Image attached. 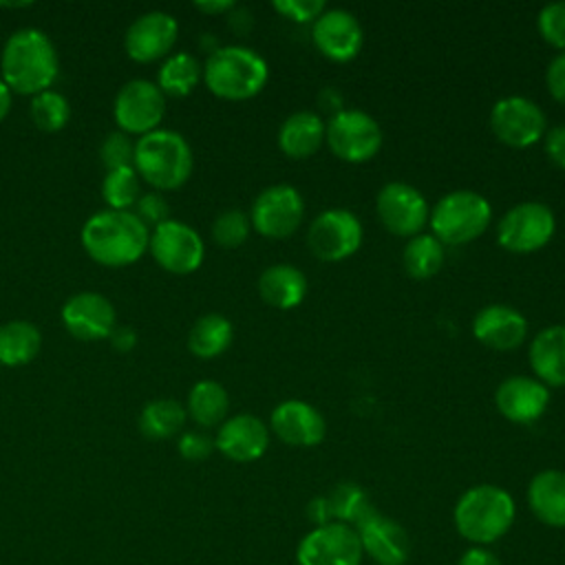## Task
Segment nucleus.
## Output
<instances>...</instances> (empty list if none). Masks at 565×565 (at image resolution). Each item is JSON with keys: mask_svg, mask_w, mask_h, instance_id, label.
<instances>
[{"mask_svg": "<svg viewBox=\"0 0 565 565\" xmlns=\"http://www.w3.org/2000/svg\"><path fill=\"white\" fill-rule=\"evenodd\" d=\"M179 35L177 20L166 11H148L132 20L126 31L124 46L135 62H157L168 57Z\"/></svg>", "mask_w": 565, "mask_h": 565, "instance_id": "nucleus-19", "label": "nucleus"}, {"mask_svg": "<svg viewBox=\"0 0 565 565\" xmlns=\"http://www.w3.org/2000/svg\"><path fill=\"white\" fill-rule=\"evenodd\" d=\"M71 117V106L66 97L53 88L33 95L31 102V119L44 132H57L66 126Z\"/></svg>", "mask_w": 565, "mask_h": 565, "instance_id": "nucleus-35", "label": "nucleus"}, {"mask_svg": "<svg viewBox=\"0 0 565 565\" xmlns=\"http://www.w3.org/2000/svg\"><path fill=\"white\" fill-rule=\"evenodd\" d=\"M527 505L532 514L550 527H565V472L547 468L527 483Z\"/></svg>", "mask_w": 565, "mask_h": 565, "instance_id": "nucleus-27", "label": "nucleus"}, {"mask_svg": "<svg viewBox=\"0 0 565 565\" xmlns=\"http://www.w3.org/2000/svg\"><path fill=\"white\" fill-rule=\"evenodd\" d=\"M530 369L547 388L565 386V324L541 329L527 349Z\"/></svg>", "mask_w": 565, "mask_h": 565, "instance_id": "nucleus-24", "label": "nucleus"}, {"mask_svg": "<svg viewBox=\"0 0 565 565\" xmlns=\"http://www.w3.org/2000/svg\"><path fill=\"white\" fill-rule=\"evenodd\" d=\"M42 344L40 329L29 320H11L0 327V362L22 366L31 362Z\"/></svg>", "mask_w": 565, "mask_h": 565, "instance_id": "nucleus-30", "label": "nucleus"}, {"mask_svg": "<svg viewBox=\"0 0 565 565\" xmlns=\"http://www.w3.org/2000/svg\"><path fill=\"white\" fill-rule=\"evenodd\" d=\"M194 7L207 15H221V13L232 11L236 4L232 0H199V2H194Z\"/></svg>", "mask_w": 565, "mask_h": 565, "instance_id": "nucleus-48", "label": "nucleus"}, {"mask_svg": "<svg viewBox=\"0 0 565 565\" xmlns=\"http://www.w3.org/2000/svg\"><path fill=\"white\" fill-rule=\"evenodd\" d=\"M536 29L550 46L558 49V53L565 51V0L547 2L541 7L536 15Z\"/></svg>", "mask_w": 565, "mask_h": 565, "instance_id": "nucleus-38", "label": "nucleus"}, {"mask_svg": "<svg viewBox=\"0 0 565 565\" xmlns=\"http://www.w3.org/2000/svg\"><path fill=\"white\" fill-rule=\"evenodd\" d=\"M516 516L512 494L494 483H477L459 494L452 508V523L461 539L488 547L503 539Z\"/></svg>", "mask_w": 565, "mask_h": 565, "instance_id": "nucleus-3", "label": "nucleus"}, {"mask_svg": "<svg viewBox=\"0 0 565 565\" xmlns=\"http://www.w3.org/2000/svg\"><path fill=\"white\" fill-rule=\"evenodd\" d=\"M132 168L157 190H177L192 174V148L177 130L157 128L135 141Z\"/></svg>", "mask_w": 565, "mask_h": 565, "instance_id": "nucleus-5", "label": "nucleus"}, {"mask_svg": "<svg viewBox=\"0 0 565 565\" xmlns=\"http://www.w3.org/2000/svg\"><path fill=\"white\" fill-rule=\"evenodd\" d=\"M494 406L512 424H534L550 406V388L534 375H510L497 386Z\"/></svg>", "mask_w": 565, "mask_h": 565, "instance_id": "nucleus-20", "label": "nucleus"}, {"mask_svg": "<svg viewBox=\"0 0 565 565\" xmlns=\"http://www.w3.org/2000/svg\"><path fill=\"white\" fill-rule=\"evenodd\" d=\"M494 137L510 148H530L543 139L547 119L541 106L523 95H505L490 110Z\"/></svg>", "mask_w": 565, "mask_h": 565, "instance_id": "nucleus-10", "label": "nucleus"}, {"mask_svg": "<svg viewBox=\"0 0 565 565\" xmlns=\"http://www.w3.org/2000/svg\"><path fill=\"white\" fill-rule=\"evenodd\" d=\"M444 260H446V245L439 243L430 232L428 234L422 232L408 238L402 252L404 269L415 280L433 278L441 269Z\"/></svg>", "mask_w": 565, "mask_h": 565, "instance_id": "nucleus-31", "label": "nucleus"}, {"mask_svg": "<svg viewBox=\"0 0 565 565\" xmlns=\"http://www.w3.org/2000/svg\"><path fill=\"white\" fill-rule=\"evenodd\" d=\"M380 223L395 236L413 238L428 225L430 207L426 196L411 183L388 181L375 194Z\"/></svg>", "mask_w": 565, "mask_h": 565, "instance_id": "nucleus-11", "label": "nucleus"}, {"mask_svg": "<svg viewBox=\"0 0 565 565\" xmlns=\"http://www.w3.org/2000/svg\"><path fill=\"white\" fill-rule=\"evenodd\" d=\"M305 218V199L289 183H274L265 188L252 203L249 223L260 236L287 238Z\"/></svg>", "mask_w": 565, "mask_h": 565, "instance_id": "nucleus-12", "label": "nucleus"}, {"mask_svg": "<svg viewBox=\"0 0 565 565\" xmlns=\"http://www.w3.org/2000/svg\"><path fill=\"white\" fill-rule=\"evenodd\" d=\"M543 148L550 163L565 170V124H556L545 130Z\"/></svg>", "mask_w": 565, "mask_h": 565, "instance_id": "nucleus-44", "label": "nucleus"}, {"mask_svg": "<svg viewBox=\"0 0 565 565\" xmlns=\"http://www.w3.org/2000/svg\"><path fill=\"white\" fill-rule=\"evenodd\" d=\"M274 11L291 22H316V18L327 9L322 0H274Z\"/></svg>", "mask_w": 565, "mask_h": 565, "instance_id": "nucleus-40", "label": "nucleus"}, {"mask_svg": "<svg viewBox=\"0 0 565 565\" xmlns=\"http://www.w3.org/2000/svg\"><path fill=\"white\" fill-rule=\"evenodd\" d=\"M249 230H252L249 216L238 207H230V210H223L214 218L212 238H214L216 245H221L225 249H234V247H241L247 241Z\"/></svg>", "mask_w": 565, "mask_h": 565, "instance_id": "nucleus-37", "label": "nucleus"}, {"mask_svg": "<svg viewBox=\"0 0 565 565\" xmlns=\"http://www.w3.org/2000/svg\"><path fill=\"white\" fill-rule=\"evenodd\" d=\"M364 556L375 565H406L411 556L408 532L391 516L373 510L355 525Z\"/></svg>", "mask_w": 565, "mask_h": 565, "instance_id": "nucleus-17", "label": "nucleus"}, {"mask_svg": "<svg viewBox=\"0 0 565 565\" xmlns=\"http://www.w3.org/2000/svg\"><path fill=\"white\" fill-rule=\"evenodd\" d=\"M227 408L230 395L216 380H199L188 393L185 413L203 428L221 426L227 419Z\"/></svg>", "mask_w": 565, "mask_h": 565, "instance_id": "nucleus-28", "label": "nucleus"}, {"mask_svg": "<svg viewBox=\"0 0 565 565\" xmlns=\"http://www.w3.org/2000/svg\"><path fill=\"white\" fill-rule=\"evenodd\" d=\"M269 430L287 446L311 448L327 435L322 413L305 399H285L269 415Z\"/></svg>", "mask_w": 565, "mask_h": 565, "instance_id": "nucleus-18", "label": "nucleus"}, {"mask_svg": "<svg viewBox=\"0 0 565 565\" xmlns=\"http://www.w3.org/2000/svg\"><path fill=\"white\" fill-rule=\"evenodd\" d=\"M327 499H329L333 521L351 525V527L362 523L375 510L371 505V499H369L366 490L360 483H353V481L335 483L331 488V492L327 494Z\"/></svg>", "mask_w": 565, "mask_h": 565, "instance_id": "nucleus-34", "label": "nucleus"}, {"mask_svg": "<svg viewBox=\"0 0 565 565\" xmlns=\"http://www.w3.org/2000/svg\"><path fill=\"white\" fill-rule=\"evenodd\" d=\"M148 249L152 258L172 274H192L205 258L201 234L192 225L174 218L152 227Z\"/></svg>", "mask_w": 565, "mask_h": 565, "instance_id": "nucleus-14", "label": "nucleus"}, {"mask_svg": "<svg viewBox=\"0 0 565 565\" xmlns=\"http://www.w3.org/2000/svg\"><path fill=\"white\" fill-rule=\"evenodd\" d=\"M362 238V221L347 207H329L320 212L307 230L309 252L324 263H338L353 256L360 249Z\"/></svg>", "mask_w": 565, "mask_h": 565, "instance_id": "nucleus-9", "label": "nucleus"}, {"mask_svg": "<svg viewBox=\"0 0 565 565\" xmlns=\"http://www.w3.org/2000/svg\"><path fill=\"white\" fill-rule=\"evenodd\" d=\"M150 232L130 210H99L82 227L86 254L106 267L135 263L148 249Z\"/></svg>", "mask_w": 565, "mask_h": 565, "instance_id": "nucleus-1", "label": "nucleus"}, {"mask_svg": "<svg viewBox=\"0 0 565 565\" xmlns=\"http://www.w3.org/2000/svg\"><path fill=\"white\" fill-rule=\"evenodd\" d=\"M135 214L141 218V223L148 227H157L170 218V205L159 192H146L135 203Z\"/></svg>", "mask_w": 565, "mask_h": 565, "instance_id": "nucleus-41", "label": "nucleus"}, {"mask_svg": "<svg viewBox=\"0 0 565 565\" xmlns=\"http://www.w3.org/2000/svg\"><path fill=\"white\" fill-rule=\"evenodd\" d=\"M62 322L77 340H102L115 329V307L97 291H82L64 302Z\"/></svg>", "mask_w": 565, "mask_h": 565, "instance_id": "nucleus-23", "label": "nucleus"}, {"mask_svg": "<svg viewBox=\"0 0 565 565\" xmlns=\"http://www.w3.org/2000/svg\"><path fill=\"white\" fill-rule=\"evenodd\" d=\"M258 296L263 298L265 305L287 311L298 307L309 291V280L302 269L289 263H276L263 269L258 276Z\"/></svg>", "mask_w": 565, "mask_h": 565, "instance_id": "nucleus-25", "label": "nucleus"}, {"mask_svg": "<svg viewBox=\"0 0 565 565\" xmlns=\"http://www.w3.org/2000/svg\"><path fill=\"white\" fill-rule=\"evenodd\" d=\"M362 558L355 527L338 521L311 527L296 547L298 565H362Z\"/></svg>", "mask_w": 565, "mask_h": 565, "instance_id": "nucleus-13", "label": "nucleus"}, {"mask_svg": "<svg viewBox=\"0 0 565 565\" xmlns=\"http://www.w3.org/2000/svg\"><path fill=\"white\" fill-rule=\"evenodd\" d=\"M324 141L338 159L347 163H364L380 152L384 135L369 113L342 108L327 121Z\"/></svg>", "mask_w": 565, "mask_h": 565, "instance_id": "nucleus-8", "label": "nucleus"}, {"mask_svg": "<svg viewBox=\"0 0 565 565\" xmlns=\"http://www.w3.org/2000/svg\"><path fill=\"white\" fill-rule=\"evenodd\" d=\"M113 115L124 132L143 137L159 128L166 115V95L154 82L130 79L119 88Z\"/></svg>", "mask_w": 565, "mask_h": 565, "instance_id": "nucleus-15", "label": "nucleus"}, {"mask_svg": "<svg viewBox=\"0 0 565 565\" xmlns=\"http://www.w3.org/2000/svg\"><path fill=\"white\" fill-rule=\"evenodd\" d=\"M214 448L238 463H249L260 459L269 448L267 424L249 413H238L227 417L214 437Z\"/></svg>", "mask_w": 565, "mask_h": 565, "instance_id": "nucleus-21", "label": "nucleus"}, {"mask_svg": "<svg viewBox=\"0 0 565 565\" xmlns=\"http://www.w3.org/2000/svg\"><path fill=\"white\" fill-rule=\"evenodd\" d=\"M457 565H501L499 556L490 550V547H481V545H472L468 547L461 556Z\"/></svg>", "mask_w": 565, "mask_h": 565, "instance_id": "nucleus-45", "label": "nucleus"}, {"mask_svg": "<svg viewBox=\"0 0 565 565\" xmlns=\"http://www.w3.org/2000/svg\"><path fill=\"white\" fill-rule=\"evenodd\" d=\"M203 79V66L199 60L185 51L172 53L163 60L159 75H157V86L161 88L163 95L170 97H185L192 93V88Z\"/></svg>", "mask_w": 565, "mask_h": 565, "instance_id": "nucleus-32", "label": "nucleus"}, {"mask_svg": "<svg viewBox=\"0 0 565 565\" xmlns=\"http://www.w3.org/2000/svg\"><path fill=\"white\" fill-rule=\"evenodd\" d=\"M316 49L331 62L344 64L358 57L364 44L360 20L347 9H324L311 24Z\"/></svg>", "mask_w": 565, "mask_h": 565, "instance_id": "nucleus-16", "label": "nucleus"}, {"mask_svg": "<svg viewBox=\"0 0 565 565\" xmlns=\"http://www.w3.org/2000/svg\"><path fill=\"white\" fill-rule=\"evenodd\" d=\"M232 338H234V327L225 316L205 313L192 324L188 333V349L201 360H212L227 351V347L232 344Z\"/></svg>", "mask_w": 565, "mask_h": 565, "instance_id": "nucleus-29", "label": "nucleus"}, {"mask_svg": "<svg viewBox=\"0 0 565 565\" xmlns=\"http://www.w3.org/2000/svg\"><path fill=\"white\" fill-rule=\"evenodd\" d=\"M99 159L108 170L132 168L135 143L126 132H110L99 146Z\"/></svg>", "mask_w": 565, "mask_h": 565, "instance_id": "nucleus-39", "label": "nucleus"}, {"mask_svg": "<svg viewBox=\"0 0 565 565\" xmlns=\"http://www.w3.org/2000/svg\"><path fill=\"white\" fill-rule=\"evenodd\" d=\"M269 79L267 62L249 46L214 49L203 64V82L221 99L241 102L258 95Z\"/></svg>", "mask_w": 565, "mask_h": 565, "instance_id": "nucleus-4", "label": "nucleus"}, {"mask_svg": "<svg viewBox=\"0 0 565 565\" xmlns=\"http://www.w3.org/2000/svg\"><path fill=\"white\" fill-rule=\"evenodd\" d=\"M108 338H110L113 349L119 351V353H128V351H132L135 344H137V333H135V329H132V327H126V324H124V327H115Z\"/></svg>", "mask_w": 565, "mask_h": 565, "instance_id": "nucleus-47", "label": "nucleus"}, {"mask_svg": "<svg viewBox=\"0 0 565 565\" xmlns=\"http://www.w3.org/2000/svg\"><path fill=\"white\" fill-rule=\"evenodd\" d=\"M307 519L313 523V527H318V525H327V523H331V521H333L327 494L313 497V499L307 503Z\"/></svg>", "mask_w": 565, "mask_h": 565, "instance_id": "nucleus-46", "label": "nucleus"}, {"mask_svg": "<svg viewBox=\"0 0 565 565\" xmlns=\"http://www.w3.org/2000/svg\"><path fill=\"white\" fill-rule=\"evenodd\" d=\"M472 335L492 351H514L525 342L527 320L519 309L492 302L475 313Z\"/></svg>", "mask_w": 565, "mask_h": 565, "instance_id": "nucleus-22", "label": "nucleus"}, {"mask_svg": "<svg viewBox=\"0 0 565 565\" xmlns=\"http://www.w3.org/2000/svg\"><path fill=\"white\" fill-rule=\"evenodd\" d=\"M327 124L313 110H296L287 115L278 128V148L289 159H307L324 143Z\"/></svg>", "mask_w": 565, "mask_h": 565, "instance_id": "nucleus-26", "label": "nucleus"}, {"mask_svg": "<svg viewBox=\"0 0 565 565\" xmlns=\"http://www.w3.org/2000/svg\"><path fill=\"white\" fill-rule=\"evenodd\" d=\"M492 218L490 201L475 190H452L430 210V234L444 245H466L479 238Z\"/></svg>", "mask_w": 565, "mask_h": 565, "instance_id": "nucleus-6", "label": "nucleus"}, {"mask_svg": "<svg viewBox=\"0 0 565 565\" xmlns=\"http://www.w3.org/2000/svg\"><path fill=\"white\" fill-rule=\"evenodd\" d=\"M185 417V406L177 399H152L139 415V430L150 439H168L183 428Z\"/></svg>", "mask_w": 565, "mask_h": 565, "instance_id": "nucleus-33", "label": "nucleus"}, {"mask_svg": "<svg viewBox=\"0 0 565 565\" xmlns=\"http://www.w3.org/2000/svg\"><path fill=\"white\" fill-rule=\"evenodd\" d=\"M177 448H179V455L183 459H188V461H203V459H207L212 455V450H216L214 448V439L210 435L201 433V430L183 433L179 437Z\"/></svg>", "mask_w": 565, "mask_h": 565, "instance_id": "nucleus-42", "label": "nucleus"}, {"mask_svg": "<svg viewBox=\"0 0 565 565\" xmlns=\"http://www.w3.org/2000/svg\"><path fill=\"white\" fill-rule=\"evenodd\" d=\"M545 84L550 95L565 106V51L556 53L545 68Z\"/></svg>", "mask_w": 565, "mask_h": 565, "instance_id": "nucleus-43", "label": "nucleus"}, {"mask_svg": "<svg viewBox=\"0 0 565 565\" xmlns=\"http://www.w3.org/2000/svg\"><path fill=\"white\" fill-rule=\"evenodd\" d=\"M556 232V216L541 201L512 205L497 225V243L512 254H532L545 247Z\"/></svg>", "mask_w": 565, "mask_h": 565, "instance_id": "nucleus-7", "label": "nucleus"}, {"mask_svg": "<svg viewBox=\"0 0 565 565\" xmlns=\"http://www.w3.org/2000/svg\"><path fill=\"white\" fill-rule=\"evenodd\" d=\"M11 88L0 79V121L7 117L9 108H11Z\"/></svg>", "mask_w": 565, "mask_h": 565, "instance_id": "nucleus-49", "label": "nucleus"}, {"mask_svg": "<svg viewBox=\"0 0 565 565\" xmlns=\"http://www.w3.org/2000/svg\"><path fill=\"white\" fill-rule=\"evenodd\" d=\"M102 196L108 203V210H128L137 203L139 194V174L135 168L108 170L102 183Z\"/></svg>", "mask_w": 565, "mask_h": 565, "instance_id": "nucleus-36", "label": "nucleus"}, {"mask_svg": "<svg viewBox=\"0 0 565 565\" xmlns=\"http://www.w3.org/2000/svg\"><path fill=\"white\" fill-rule=\"evenodd\" d=\"M2 82L20 95L49 90L57 77V53L40 29H18L4 42L0 55Z\"/></svg>", "mask_w": 565, "mask_h": 565, "instance_id": "nucleus-2", "label": "nucleus"}]
</instances>
